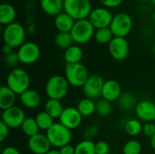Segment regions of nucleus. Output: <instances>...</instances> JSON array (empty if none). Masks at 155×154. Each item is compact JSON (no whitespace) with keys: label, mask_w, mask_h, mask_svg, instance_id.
<instances>
[{"label":"nucleus","mask_w":155,"mask_h":154,"mask_svg":"<svg viewBox=\"0 0 155 154\" xmlns=\"http://www.w3.org/2000/svg\"><path fill=\"white\" fill-rule=\"evenodd\" d=\"M154 89H155V82H154Z\"/></svg>","instance_id":"3c124183"},{"label":"nucleus","mask_w":155,"mask_h":154,"mask_svg":"<svg viewBox=\"0 0 155 154\" xmlns=\"http://www.w3.org/2000/svg\"><path fill=\"white\" fill-rule=\"evenodd\" d=\"M17 55L19 62L23 64H33L38 61L41 55V49L35 42H25L19 48H17Z\"/></svg>","instance_id":"1a4fd4ad"},{"label":"nucleus","mask_w":155,"mask_h":154,"mask_svg":"<svg viewBox=\"0 0 155 154\" xmlns=\"http://www.w3.org/2000/svg\"><path fill=\"white\" fill-rule=\"evenodd\" d=\"M113 112V104L111 102L102 98L96 102V114L100 117H108Z\"/></svg>","instance_id":"473e14b6"},{"label":"nucleus","mask_w":155,"mask_h":154,"mask_svg":"<svg viewBox=\"0 0 155 154\" xmlns=\"http://www.w3.org/2000/svg\"><path fill=\"white\" fill-rule=\"evenodd\" d=\"M54 44L60 49L66 50L67 48L74 44V42L71 35V33L58 32L54 36Z\"/></svg>","instance_id":"cd10ccee"},{"label":"nucleus","mask_w":155,"mask_h":154,"mask_svg":"<svg viewBox=\"0 0 155 154\" xmlns=\"http://www.w3.org/2000/svg\"><path fill=\"white\" fill-rule=\"evenodd\" d=\"M35 121L38 124L39 129L41 131H44V132H47L54 123V119L45 111L39 112L35 115Z\"/></svg>","instance_id":"c756f323"},{"label":"nucleus","mask_w":155,"mask_h":154,"mask_svg":"<svg viewBox=\"0 0 155 154\" xmlns=\"http://www.w3.org/2000/svg\"><path fill=\"white\" fill-rule=\"evenodd\" d=\"M64 0H40L42 11L51 16H56L64 12Z\"/></svg>","instance_id":"6ab92c4d"},{"label":"nucleus","mask_w":155,"mask_h":154,"mask_svg":"<svg viewBox=\"0 0 155 154\" xmlns=\"http://www.w3.org/2000/svg\"><path fill=\"white\" fill-rule=\"evenodd\" d=\"M16 10L15 6L8 3H3L0 5V24L5 26L15 22Z\"/></svg>","instance_id":"4be33fe9"},{"label":"nucleus","mask_w":155,"mask_h":154,"mask_svg":"<svg viewBox=\"0 0 155 154\" xmlns=\"http://www.w3.org/2000/svg\"><path fill=\"white\" fill-rule=\"evenodd\" d=\"M139 2H142V3H146V2H150V1H153V0H137Z\"/></svg>","instance_id":"de8ad7c7"},{"label":"nucleus","mask_w":155,"mask_h":154,"mask_svg":"<svg viewBox=\"0 0 155 154\" xmlns=\"http://www.w3.org/2000/svg\"><path fill=\"white\" fill-rule=\"evenodd\" d=\"M143 124L139 119L131 118L124 123V131L129 136L136 137L143 133Z\"/></svg>","instance_id":"bb28decb"},{"label":"nucleus","mask_w":155,"mask_h":154,"mask_svg":"<svg viewBox=\"0 0 155 154\" xmlns=\"http://www.w3.org/2000/svg\"><path fill=\"white\" fill-rule=\"evenodd\" d=\"M118 105L119 107L125 112H129L132 110H134L138 101L136 99V96L131 93V92H124L122 93L120 98L118 99Z\"/></svg>","instance_id":"b1692460"},{"label":"nucleus","mask_w":155,"mask_h":154,"mask_svg":"<svg viewBox=\"0 0 155 154\" xmlns=\"http://www.w3.org/2000/svg\"><path fill=\"white\" fill-rule=\"evenodd\" d=\"M122 152L123 154H142L143 145L140 141L131 139L124 144Z\"/></svg>","instance_id":"72a5a7b5"},{"label":"nucleus","mask_w":155,"mask_h":154,"mask_svg":"<svg viewBox=\"0 0 155 154\" xmlns=\"http://www.w3.org/2000/svg\"><path fill=\"white\" fill-rule=\"evenodd\" d=\"M104 82L105 81L100 74H90L89 78L82 87L84 95L86 98H90L92 100L98 99L100 96H102V91Z\"/></svg>","instance_id":"9d476101"},{"label":"nucleus","mask_w":155,"mask_h":154,"mask_svg":"<svg viewBox=\"0 0 155 154\" xmlns=\"http://www.w3.org/2000/svg\"><path fill=\"white\" fill-rule=\"evenodd\" d=\"M61 154H75V146H73L71 143L67 144L59 149Z\"/></svg>","instance_id":"a19ab883"},{"label":"nucleus","mask_w":155,"mask_h":154,"mask_svg":"<svg viewBox=\"0 0 155 154\" xmlns=\"http://www.w3.org/2000/svg\"><path fill=\"white\" fill-rule=\"evenodd\" d=\"M152 20H153V22L155 24V11L153 13V15H152Z\"/></svg>","instance_id":"49530a36"},{"label":"nucleus","mask_w":155,"mask_h":154,"mask_svg":"<svg viewBox=\"0 0 155 154\" xmlns=\"http://www.w3.org/2000/svg\"><path fill=\"white\" fill-rule=\"evenodd\" d=\"M26 115L25 111L19 106H13L7 110L2 111L1 121L5 123L10 129L21 128Z\"/></svg>","instance_id":"9b49d317"},{"label":"nucleus","mask_w":155,"mask_h":154,"mask_svg":"<svg viewBox=\"0 0 155 154\" xmlns=\"http://www.w3.org/2000/svg\"><path fill=\"white\" fill-rule=\"evenodd\" d=\"M152 2H153V5H154V7H155V0H153Z\"/></svg>","instance_id":"8fccbe9b"},{"label":"nucleus","mask_w":155,"mask_h":154,"mask_svg":"<svg viewBox=\"0 0 155 154\" xmlns=\"http://www.w3.org/2000/svg\"><path fill=\"white\" fill-rule=\"evenodd\" d=\"M153 54H154L155 56V43L153 44Z\"/></svg>","instance_id":"09e8293b"},{"label":"nucleus","mask_w":155,"mask_h":154,"mask_svg":"<svg viewBox=\"0 0 155 154\" xmlns=\"http://www.w3.org/2000/svg\"><path fill=\"white\" fill-rule=\"evenodd\" d=\"M92 10L91 0H64V12L71 15L75 21L88 19Z\"/></svg>","instance_id":"423d86ee"},{"label":"nucleus","mask_w":155,"mask_h":154,"mask_svg":"<svg viewBox=\"0 0 155 154\" xmlns=\"http://www.w3.org/2000/svg\"><path fill=\"white\" fill-rule=\"evenodd\" d=\"M76 108L83 117H90L93 114L96 113V103L94 102V100H92L90 98L84 97L81 99L78 102Z\"/></svg>","instance_id":"393cba45"},{"label":"nucleus","mask_w":155,"mask_h":154,"mask_svg":"<svg viewBox=\"0 0 155 154\" xmlns=\"http://www.w3.org/2000/svg\"><path fill=\"white\" fill-rule=\"evenodd\" d=\"M27 147L33 154H45L52 149L47 136L40 133L28 138Z\"/></svg>","instance_id":"2eb2a0df"},{"label":"nucleus","mask_w":155,"mask_h":154,"mask_svg":"<svg viewBox=\"0 0 155 154\" xmlns=\"http://www.w3.org/2000/svg\"><path fill=\"white\" fill-rule=\"evenodd\" d=\"M21 130L23 133L28 138L36 135L37 133H39L40 131L35 117H26L21 126Z\"/></svg>","instance_id":"c85d7f7f"},{"label":"nucleus","mask_w":155,"mask_h":154,"mask_svg":"<svg viewBox=\"0 0 155 154\" xmlns=\"http://www.w3.org/2000/svg\"><path fill=\"white\" fill-rule=\"evenodd\" d=\"M64 107L60 100L48 99L45 103V112L51 115L54 119H59Z\"/></svg>","instance_id":"a878e982"},{"label":"nucleus","mask_w":155,"mask_h":154,"mask_svg":"<svg viewBox=\"0 0 155 154\" xmlns=\"http://www.w3.org/2000/svg\"><path fill=\"white\" fill-rule=\"evenodd\" d=\"M114 15L110 11V9L104 6H98L93 8L88 17V20L91 22V24L96 30V29L110 27Z\"/></svg>","instance_id":"f8f14e48"},{"label":"nucleus","mask_w":155,"mask_h":154,"mask_svg":"<svg viewBox=\"0 0 155 154\" xmlns=\"http://www.w3.org/2000/svg\"><path fill=\"white\" fill-rule=\"evenodd\" d=\"M26 37V30L25 26L14 22L3 28V40L5 44H8L13 48H19L25 42Z\"/></svg>","instance_id":"7ed1b4c3"},{"label":"nucleus","mask_w":155,"mask_h":154,"mask_svg":"<svg viewBox=\"0 0 155 154\" xmlns=\"http://www.w3.org/2000/svg\"><path fill=\"white\" fill-rule=\"evenodd\" d=\"M130 51L129 42L125 37H114L108 44V52L115 61H124Z\"/></svg>","instance_id":"ddd939ff"},{"label":"nucleus","mask_w":155,"mask_h":154,"mask_svg":"<svg viewBox=\"0 0 155 154\" xmlns=\"http://www.w3.org/2000/svg\"><path fill=\"white\" fill-rule=\"evenodd\" d=\"M83 116L78 111L76 107L69 106L65 107L60 116L59 123L68 128L69 130L73 131L77 129L83 122Z\"/></svg>","instance_id":"4468645a"},{"label":"nucleus","mask_w":155,"mask_h":154,"mask_svg":"<svg viewBox=\"0 0 155 154\" xmlns=\"http://www.w3.org/2000/svg\"><path fill=\"white\" fill-rule=\"evenodd\" d=\"M15 101L16 94L6 85H2L0 87V109L5 111L15 106Z\"/></svg>","instance_id":"412c9836"},{"label":"nucleus","mask_w":155,"mask_h":154,"mask_svg":"<svg viewBox=\"0 0 155 154\" xmlns=\"http://www.w3.org/2000/svg\"><path fill=\"white\" fill-rule=\"evenodd\" d=\"M31 78L27 71L23 68H13L6 76L5 85L9 87L16 95H21L29 89Z\"/></svg>","instance_id":"f257e3e1"},{"label":"nucleus","mask_w":155,"mask_h":154,"mask_svg":"<svg viewBox=\"0 0 155 154\" xmlns=\"http://www.w3.org/2000/svg\"><path fill=\"white\" fill-rule=\"evenodd\" d=\"M1 154H21L19 150L14 146H6L2 149Z\"/></svg>","instance_id":"79ce46f5"},{"label":"nucleus","mask_w":155,"mask_h":154,"mask_svg":"<svg viewBox=\"0 0 155 154\" xmlns=\"http://www.w3.org/2000/svg\"><path fill=\"white\" fill-rule=\"evenodd\" d=\"M13 47H11L10 45H8V44H4V46H3V53H4V54L5 55V54H10V53H12V52H14L13 51Z\"/></svg>","instance_id":"37998d69"},{"label":"nucleus","mask_w":155,"mask_h":154,"mask_svg":"<svg viewBox=\"0 0 155 154\" xmlns=\"http://www.w3.org/2000/svg\"><path fill=\"white\" fill-rule=\"evenodd\" d=\"M143 133L149 137L152 138L155 135V123L154 122H150V123H144L143 126Z\"/></svg>","instance_id":"4c0bfd02"},{"label":"nucleus","mask_w":155,"mask_h":154,"mask_svg":"<svg viewBox=\"0 0 155 154\" xmlns=\"http://www.w3.org/2000/svg\"><path fill=\"white\" fill-rule=\"evenodd\" d=\"M84 57V51L79 44H73L66 50H64V59L66 64H77L82 63Z\"/></svg>","instance_id":"5701e85b"},{"label":"nucleus","mask_w":155,"mask_h":154,"mask_svg":"<svg viewBox=\"0 0 155 154\" xmlns=\"http://www.w3.org/2000/svg\"><path fill=\"white\" fill-rule=\"evenodd\" d=\"M98 134H99V128L96 125H90L84 129L83 133V137L84 140L93 141L94 138L97 137Z\"/></svg>","instance_id":"f704fd0d"},{"label":"nucleus","mask_w":155,"mask_h":154,"mask_svg":"<svg viewBox=\"0 0 155 154\" xmlns=\"http://www.w3.org/2000/svg\"><path fill=\"white\" fill-rule=\"evenodd\" d=\"M154 123H155V121H154Z\"/></svg>","instance_id":"603ef678"},{"label":"nucleus","mask_w":155,"mask_h":154,"mask_svg":"<svg viewBox=\"0 0 155 154\" xmlns=\"http://www.w3.org/2000/svg\"><path fill=\"white\" fill-rule=\"evenodd\" d=\"M114 37V35L110 27L96 29L94 36V40L100 44H109V43L113 40Z\"/></svg>","instance_id":"7c9ffc66"},{"label":"nucleus","mask_w":155,"mask_h":154,"mask_svg":"<svg viewBox=\"0 0 155 154\" xmlns=\"http://www.w3.org/2000/svg\"><path fill=\"white\" fill-rule=\"evenodd\" d=\"M74 23H75V20L65 12H63L59 14L58 15H56L54 20V27L58 32L70 33Z\"/></svg>","instance_id":"aec40b11"},{"label":"nucleus","mask_w":155,"mask_h":154,"mask_svg":"<svg viewBox=\"0 0 155 154\" xmlns=\"http://www.w3.org/2000/svg\"><path fill=\"white\" fill-rule=\"evenodd\" d=\"M75 154H96L95 143L90 140H82L75 145Z\"/></svg>","instance_id":"2f4dec72"},{"label":"nucleus","mask_w":155,"mask_h":154,"mask_svg":"<svg viewBox=\"0 0 155 154\" xmlns=\"http://www.w3.org/2000/svg\"><path fill=\"white\" fill-rule=\"evenodd\" d=\"M51 145L54 149H60L67 144H70L73 139V133L71 130L61 124L59 122L54 123L53 126L45 132Z\"/></svg>","instance_id":"20e7f679"},{"label":"nucleus","mask_w":155,"mask_h":154,"mask_svg":"<svg viewBox=\"0 0 155 154\" xmlns=\"http://www.w3.org/2000/svg\"><path fill=\"white\" fill-rule=\"evenodd\" d=\"M70 33L74 44L81 45L87 44L92 40L94 36L95 28L88 19L77 20L75 21Z\"/></svg>","instance_id":"0eeeda50"},{"label":"nucleus","mask_w":155,"mask_h":154,"mask_svg":"<svg viewBox=\"0 0 155 154\" xmlns=\"http://www.w3.org/2000/svg\"><path fill=\"white\" fill-rule=\"evenodd\" d=\"M134 22L132 16L125 13L120 12L114 15L110 29L112 30L114 37H125L131 33Z\"/></svg>","instance_id":"6e6552de"},{"label":"nucleus","mask_w":155,"mask_h":154,"mask_svg":"<svg viewBox=\"0 0 155 154\" xmlns=\"http://www.w3.org/2000/svg\"><path fill=\"white\" fill-rule=\"evenodd\" d=\"M45 154H61L60 153V151L58 150V149H54V148H53V149H51L47 153Z\"/></svg>","instance_id":"a18cd8bd"},{"label":"nucleus","mask_w":155,"mask_h":154,"mask_svg":"<svg viewBox=\"0 0 155 154\" xmlns=\"http://www.w3.org/2000/svg\"><path fill=\"white\" fill-rule=\"evenodd\" d=\"M69 86L70 84L64 75L54 74L46 81L45 92L48 99L61 101L66 97L69 92Z\"/></svg>","instance_id":"f03ea898"},{"label":"nucleus","mask_w":155,"mask_h":154,"mask_svg":"<svg viewBox=\"0 0 155 154\" xmlns=\"http://www.w3.org/2000/svg\"><path fill=\"white\" fill-rule=\"evenodd\" d=\"M10 128L2 121L0 122V142H4L9 135Z\"/></svg>","instance_id":"ea45409f"},{"label":"nucleus","mask_w":155,"mask_h":154,"mask_svg":"<svg viewBox=\"0 0 155 154\" xmlns=\"http://www.w3.org/2000/svg\"><path fill=\"white\" fill-rule=\"evenodd\" d=\"M122 93L123 92H122L121 84L117 81L114 79H110L104 82L102 91V98L113 103L118 101Z\"/></svg>","instance_id":"f3484780"},{"label":"nucleus","mask_w":155,"mask_h":154,"mask_svg":"<svg viewBox=\"0 0 155 154\" xmlns=\"http://www.w3.org/2000/svg\"><path fill=\"white\" fill-rule=\"evenodd\" d=\"M98 1L102 5V6L106 7L108 9L118 7L124 2V0H98Z\"/></svg>","instance_id":"58836bf2"},{"label":"nucleus","mask_w":155,"mask_h":154,"mask_svg":"<svg viewBox=\"0 0 155 154\" xmlns=\"http://www.w3.org/2000/svg\"><path fill=\"white\" fill-rule=\"evenodd\" d=\"M19 100L21 104L26 109H35L42 103V97L40 93L37 91L30 88L19 95Z\"/></svg>","instance_id":"a211bd4d"},{"label":"nucleus","mask_w":155,"mask_h":154,"mask_svg":"<svg viewBox=\"0 0 155 154\" xmlns=\"http://www.w3.org/2000/svg\"><path fill=\"white\" fill-rule=\"evenodd\" d=\"M89 76L88 69L83 63L65 64L64 77L71 86L75 88L83 87Z\"/></svg>","instance_id":"39448f33"},{"label":"nucleus","mask_w":155,"mask_h":154,"mask_svg":"<svg viewBox=\"0 0 155 154\" xmlns=\"http://www.w3.org/2000/svg\"><path fill=\"white\" fill-rule=\"evenodd\" d=\"M135 115L141 122L150 123L155 121V103L150 100L139 101L135 109Z\"/></svg>","instance_id":"dca6fc26"},{"label":"nucleus","mask_w":155,"mask_h":154,"mask_svg":"<svg viewBox=\"0 0 155 154\" xmlns=\"http://www.w3.org/2000/svg\"><path fill=\"white\" fill-rule=\"evenodd\" d=\"M150 146L155 152V135L153 136L152 138H150Z\"/></svg>","instance_id":"c03bdc74"},{"label":"nucleus","mask_w":155,"mask_h":154,"mask_svg":"<svg viewBox=\"0 0 155 154\" xmlns=\"http://www.w3.org/2000/svg\"><path fill=\"white\" fill-rule=\"evenodd\" d=\"M110 145L105 141H99L95 143V153L96 154H109Z\"/></svg>","instance_id":"e433bc0d"},{"label":"nucleus","mask_w":155,"mask_h":154,"mask_svg":"<svg viewBox=\"0 0 155 154\" xmlns=\"http://www.w3.org/2000/svg\"><path fill=\"white\" fill-rule=\"evenodd\" d=\"M4 63H5V65H7L9 67L15 68V66H16L17 64L20 63L17 53L16 52H12V53H10L8 54H5L4 56Z\"/></svg>","instance_id":"c9c22d12"}]
</instances>
